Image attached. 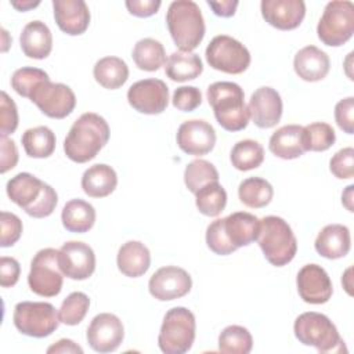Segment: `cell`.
I'll list each match as a JSON object with an SVG mask.
<instances>
[{
  "label": "cell",
  "instance_id": "1",
  "mask_svg": "<svg viewBox=\"0 0 354 354\" xmlns=\"http://www.w3.org/2000/svg\"><path fill=\"white\" fill-rule=\"evenodd\" d=\"M109 140L106 120L94 112L80 115L69 129L64 141L65 155L76 162L86 163L94 159Z\"/></svg>",
  "mask_w": 354,
  "mask_h": 354
},
{
  "label": "cell",
  "instance_id": "2",
  "mask_svg": "<svg viewBox=\"0 0 354 354\" xmlns=\"http://www.w3.org/2000/svg\"><path fill=\"white\" fill-rule=\"evenodd\" d=\"M6 191L11 202L35 218L50 216L58 203L55 189L26 171L18 173L8 180Z\"/></svg>",
  "mask_w": 354,
  "mask_h": 354
},
{
  "label": "cell",
  "instance_id": "3",
  "mask_svg": "<svg viewBox=\"0 0 354 354\" xmlns=\"http://www.w3.org/2000/svg\"><path fill=\"white\" fill-rule=\"evenodd\" d=\"M166 24L174 44L183 53H191L203 40L205 19L199 6L192 0L171 1Z\"/></svg>",
  "mask_w": 354,
  "mask_h": 354
},
{
  "label": "cell",
  "instance_id": "4",
  "mask_svg": "<svg viewBox=\"0 0 354 354\" xmlns=\"http://www.w3.org/2000/svg\"><path fill=\"white\" fill-rule=\"evenodd\" d=\"M243 90L234 82H216L207 87V101L217 123L227 131L243 130L249 123V111Z\"/></svg>",
  "mask_w": 354,
  "mask_h": 354
},
{
  "label": "cell",
  "instance_id": "5",
  "mask_svg": "<svg viewBox=\"0 0 354 354\" xmlns=\"http://www.w3.org/2000/svg\"><path fill=\"white\" fill-rule=\"evenodd\" d=\"M257 241L267 261L275 267L290 263L297 252V241L290 225L278 216H266L260 220Z\"/></svg>",
  "mask_w": 354,
  "mask_h": 354
},
{
  "label": "cell",
  "instance_id": "6",
  "mask_svg": "<svg viewBox=\"0 0 354 354\" xmlns=\"http://www.w3.org/2000/svg\"><path fill=\"white\" fill-rule=\"evenodd\" d=\"M296 339L304 346H313L319 353H342L344 342L335 324L321 313L308 311L300 314L293 325Z\"/></svg>",
  "mask_w": 354,
  "mask_h": 354
},
{
  "label": "cell",
  "instance_id": "7",
  "mask_svg": "<svg viewBox=\"0 0 354 354\" xmlns=\"http://www.w3.org/2000/svg\"><path fill=\"white\" fill-rule=\"evenodd\" d=\"M195 330V315L185 307H173L165 314L158 336L159 348L165 354H184L194 344Z\"/></svg>",
  "mask_w": 354,
  "mask_h": 354
},
{
  "label": "cell",
  "instance_id": "8",
  "mask_svg": "<svg viewBox=\"0 0 354 354\" xmlns=\"http://www.w3.org/2000/svg\"><path fill=\"white\" fill-rule=\"evenodd\" d=\"M354 33V4L348 0L329 1L317 25L318 39L330 47L343 46Z\"/></svg>",
  "mask_w": 354,
  "mask_h": 354
},
{
  "label": "cell",
  "instance_id": "9",
  "mask_svg": "<svg viewBox=\"0 0 354 354\" xmlns=\"http://www.w3.org/2000/svg\"><path fill=\"white\" fill-rule=\"evenodd\" d=\"M12 321L15 328L30 337L50 336L59 325V315L51 303L21 301L15 306Z\"/></svg>",
  "mask_w": 354,
  "mask_h": 354
},
{
  "label": "cell",
  "instance_id": "10",
  "mask_svg": "<svg viewBox=\"0 0 354 354\" xmlns=\"http://www.w3.org/2000/svg\"><path fill=\"white\" fill-rule=\"evenodd\" d=\"M28 283L33 293L43 297H54L61 292L64 274L58 263V250L46 248L35 254L30 261Z\"/></svg>",
  "mask_w": 354,
  "mask_h": 354
},
{
  "label": "cell",
  "instance_id": "11",
  "mask_svg": "<svg viewBox=\"0 0 354 354\" xmlns=\"http://www.w3.org/2000/svg\"><path fill=\"white\" fill-rule=\"evenodd\" d=\"M206 61L216 71L239 75L249 68L250 53L239 40L228 35H218L206 47Z\"/></svg>",
  "mask_w": 354,
  "mask_h": 354
},
{
  "label": "cell",
  "instance_id": "12",
  "mask_svg": "<svg viewBox=\"0 0 354 354\" xmlns=\"http://www.w3.org/2000/svg\"><path fill=\"white\" fill-rule=\"evenodd\" d=\"M48 118L64 119L76 106V97L72 88L64 83L50 80L40 83L29 98Z\"/></svg>",
  "mask_w": 354,
  "mask_h": 354
},
{
  "label": "cell",
  "instance_id": "13",
  "mask_svg": "<svg viewBox=\"0 0 354 354\" xmlns=\"http://www.w3.org/2000/svg\"><path fill=\"white\" fill-rule=\"evenodd\" d=\"M127 101L140 113L159 115L167 108L169 88L160 79L138 80L129 87Z\"/></svg>",
  "mask_w": 354,
  "mask_h": 354
},
{
  "label": "cell",
  "instance_id": "14",
  "mask_svg": "<svg viewBox=\"0 0 354 354\" xmlns=\"http://www.w3.org/2000/svg\"><path fill=\"white\" fill-rule=\"evenodd\" d=\"M58 263L66 278L83 281L91 277L95 270V254L87 243L68 241L58 250Z\"/></svg>",
  "mask_w": 354,
  "mask_h": 354
},
{
  "label": "cell",
  "instance_id": "15",
  "mask_svg": "<svg viewBox=\"0 0 354 354\" xmlns=\"http://www.w3.org/2000/svg\"><path fill=\"white\" fill-rule=\"evenodd\" d=\"M192 288L191 275L180 267L166 266L152 274L148 282L151 296L160 301H169L185 296Z\"/></svg>",
  "mask_w": 354,
  "mask_h": 354
},
{
  "label": "cell",
  "instance_id": "16",
  "mask_svg": "<svg viewBox=\"0 0 354 354\" xmlns=\"http://www.w3.org/2000/svg\"><path fill=\"white\" fill-rule=\"evenodd\" d=\"M124 328L122 321L111 313L95 315L86 333L88 346L97 353H112L123 342Z\"/></svg>",
  "mask_w": 354,
  "mask_h": 354
},
{
  "label": "cell",
  "instance_id": "17",
  "mask_svg": "<svg viewBox=\"0 0 354 354\" xmlns=\"http://www.w3.org/2000/svg\"><path fill=\"white\" fill-rule=\"evenodd\" d=\"M177 145L188 155L202 156L216 145V131L210 123L202 119L185 120L177 130Z\"/></svg>",
  "mask_w": 354,
  "mask_h": 354
},
{
  "label": "cell",
  "instance_id": "18",
  "mask_svg": "<svg viewBox=\"0 0 354 354\" xmlns=\"http://www.w3.org/2000/svg\"><path fill=\"white\" fill-rule=\"evenodd\" d=\"M296 283L300 297L310 304L326 303L333 292L328 272L318 264L303 266L297 274Z\"/></svg>",
  "mask_w": 354,
  "mask_h": 354
},
{
  "label": "cell",
  "instance_id": "19",
  "mask_svg": "<svg viewBox=\"0 0 354 354\" xmlns=\"http://www.w3.org/2000/svg\"><path fill=\"white\" fill-rule=\"evenodd\" d=\"M248 111L257 127H274L282 116V100L279 93L268 86L259 87L250 95Z\"/></svg>",
  "mask_w": 354,
  "mask_h": 354
},
{
  "label": "cell",
  "instance_id": "20",
  "mask_svg": "<svg viewBox=\"0 0 354 354\" xmlns=\"http://www.w3.org/2000/svg\"><path fill=\"white\" fill-rule=\"evenodd\" d=\"M260 8L266 22L281 30L296 29L306 15L303 0H263Z\"/></svg>",
  "mask_w": 354,
  "mask_h": 354
},
{
  "label": "cell",
  "instance_id": "21",
  "mask_svg": "<svg viewBox=\"0 0 354 354\" xmlns=\"http://www.w3.org/2000/svg\"><path fill=\"white\" fill-rule=\"evenodd\" d=\"M58 28L71 36L82 35L90 24V10L83 0H53Z\"/></svg>",
  "mask_w": 354,
  "mask_h": 354
},
{
  "label": "cell",
  "instance_id": "22",
  "mask_svg": "<svg viewBox=\"0 0 354 354\" xmlns=\"http://www.w3.org/2000/svg\"><path fill=\"white\" fill-rule=\"evenodd\" d=\"M296 75L306 82L322 80L330 68L329 57L315 46H306L299 50L293 59Z\"/></svg>",
  "mask_w": 354,
  "mask_h": 354
},
{
  "label": "cell",
  "instance_id": "23",
  "mask_svg": "<svg viewBox=\"0 0 354 354\" xmlns=\"http://www.w3.org/2000/svg\"><path fill=\"white\" fill-rule=\"evenodd\" d=\"M224 232L232 246L242 248L257 241L260 220L248 212H235L223 218Z\"/></svg>",
  "mask_w": 354,
  "mask_h": 354
},
{
  "label": "cell",
  "instance_id": "24",
  "mask_svg": "<svg viewBox=\"0 0 354 354\" xmlns=\"http://www.w3.org/2000/svg\"><path fill=\"white\" fill-rule=\"evenodd\" d=\"M22 53L33 59L47 58L53 50V35L41 21L28 22L19 36Z\"/></svg>",
  "mask_w": 354,
  "mask_h": 354
},
{
  "label": "cell",
  "instance_id": "25",
  "mask_svg": "<svg viewBox=\"0 0 354 354\" xmlns=\"http://www.w3.org/2000/svg\"><path fill=\"white\" fill-rule=\"evenodd\" d=\"M315 250L325 259L336 260L344 257L351 248L350 230L343 224H329L325 225L317 239Z\"/></svg>",
  "mask_w": 354,
  "mask_h": 354
},
{
  "label": "cell",
  "instance_id": "26",
  "mask_svg": "<svg viewBox=\"0 0 354 354\" xmlns=\"http://www.w3.org/2000/svg\"><path fill=\"white\" fill-rule=\"evenodd\" d=\"M270 151L281 159H296L300 158L304 149L303 141V126L286 124L272 133L268 142Z\"/></svg>",
  "mask_w": 354,
  "mask_h": 354
},
{
  "label": "cell",
  "instance_id": "27",
  "mask_svg": "<svg viewBox=\"0 0 354 354\" xmlns=\"http://www.w3.org/2000/svg\"><path fill=\"white\" fill-rule=\"evenodd\" d=\"M118 268L130 278L144 275L151 266V253L140 241H127L119 248L116 257Z\"/></svg>",
  "mask_w": 354,
  "mask_h": 354
},
{
  "label": "cell",
  "instance_id": "28",
  "mask_svg": "<svg viewBox=\"0 0 354 354\" xmlns=\"http://www.w3.org/2000/svg\"><path fill=\"white\" fill-rule=\"evenodd\" d=\"M116 185V171L105 163L90 166L82 176V188L91 198H105L115 191Z\"/></svg>",
  "mask_w": 354,
  "mask_h": 354
},
{
  "label": "cell",
  "instance_id": "29",
  "mask_svg": "<svg viewBox=\"0 0 354 354\" xmlns=\"http://www.w3.org/2000/svg\"><path fill=\"white\" fill-rule=\"evenodd\" d=\"M61 220L68 231L83 234L93 228L95 223V209L83 199H71L62 207Z\"/></svg>",
  "mask_w": 354,
  "mask_h": 354
},
{
  "label": "cell",
  "instance_id": "30",
  "mask_svg": "<svg viewBox=\"0 0 354 354\" xmlns=\"http://www.w3.org/2000/svg\"><path fill=\"white\" fill-rule=\"evenodd\" d=\"M165 72L173 82L194 80L203 72V64L195 53L174 51L166 59Z\"/></svg>",
  "mask_w": 354,
  "mask_h": 354
},
{
  "label": "cell",
  "instance_id": "31",
  "mask_svg": "<svg viewBox=\"0 0 354 354\" xmlns=\"http://www.w3.org/2000/svg\"><path fill=\"white\" fill-rule=\"evenodd\" d=\"M93 75L95 82L108 90L122 87L129 79V66L119 57H104L94 65Z\"/></svg>",
  "mask_w": 354,
  "mask_h": 354
},
{
  "label": "cell",
  "instance_id": "32",
  "mask_svg": "<svg viewBox=\"0 0 354 354\" xmlns=\"http://www.w3.org/2000/svg\"><path fill=\"white\" fill-rule=\"evenodd\" d=\"M131 57L141 71L155 72L166 64V51L160 41L145 37L134 44Z\"/></svg>",
  "mask_w": 354,
  "mask_h": 354
},
{
  "label": "cell",
  "instance_id": "33",
  "mask_svg": "<svg viewBox=\"0 0 354 354\" xmlns=\"http://www.w3.org/2000/svg\"><path fill=\"white\" fill-rule=\"evenodd\" d=\"M22 147L30 158H48L55 149V134L47 126H37L28 129L22 137Z\"/></svg>",
  "mask_w": 354,
  "mask_h": 354
},
{
  "label": "cell",
  "instance_id": "34",
  "mask_svg": "<svg viewBox=\"0 0 354 354\" xmlns=\"http://www.w3.org/2000/svg\"><path fill=\"white\" fill-rule=\"evenodd\" d=\"M238 196L245 206L260 209L271 202L274 189L267 180L261 177H249L239 184Z\"/></svg>",
  "mask_w": 354,
  "mask_h": 354
},
{
  "label": "cell",
  "instance_id": "35",
  "mask_svg": "<svg viewBox=\"0 0 354 354\" xmlns=\"http://www.w3.org/2000/svg\"><path fill=\"white\" fill-rule=\"evenodd\" d=\"M230 160L236 170H253L263 163L264 148L254 140H241L232 147Z\"/></svg>",
  "mask_w": 354,
  "mask_h": 354
},
{
  "label": "cell",
  "instance_id": "36",
  "mask_svg": "<svg viewBox=\"0 0 354 354\" xmlns=\"http://www.w3.org/2000/svg\"><path fill=\"white\" fill-rule=\"evenodd\" d=\"M195 203L202 214L216 217L225 209L227 192L218 181L209 183L196 191Z\"/></svg>",
  "mask_w": 354,
  "mask_h": 354
},
{
  "label": "cell",
  "instance_id": "37",
  "mask_svg": "<svg viewBox=\"0 0 354 354\" xmlns=\"http://www.w3.org/2000/svg\"><path fill=\"white\" fill-rule=\"evenodd\" d=\"M253 347L250 332L241 325L224 328L218 336V350L225 354H249Z\"/></svg>",
  "mask_w": 354,
  "mask_h": 354
},
{
  "label": "cell",
  "instance_id": "38",
  "mask_svg": "<svg viewBox=\"0 0 354 354\" xmlns=\"http://www.w3.org/2000/svg\"><path fill=\"white\" fill-rule=\"evenodd\" d=\"M218 171L213 163L205 159H195L189 162L184 170V183L187 188L196 194L203 185L218 181Z\"/></svg>",
  "mask_w": 354,
  "mask_h": 354
},
{
  "label": "cell",
  "instance_id": "39",
  "mask_svg": "<svg viewBox=\"0 0 354 354\" xmlns=\"http://www.w3.org/2000/svg\"><path fill=\"white\" fill-rule=\"evenodd\" d=\"M303 141L306 151L322 152L335 144L336 133L330 124L325 122H314L303 127Z\"/></svg>",
  "mask_w": 354,
  "mask_h": 354
},
{
  "label": "cell",
  "instance_id": "40",
  "mask_svg": "<svg viewBox=\"0 0 354 354\" xmlns=\"http://www.w3.org/2000/svg\"><path fill=\"white\" fill-rule=\"evenodd\" d=\"M90 307V299L83 292H72L64 299L58 315L59 321L65 325L73 326L83 321Z\"/></svg>",
  "mask_w": 354,
  "mask_h": 354
},
{
  "label": "cell",
  "instance_id": "41",
  "mask_svg": "<svg viewBox=\"0 0 354 354\" xmlns=\"http://www.w3.org/2000/svg\"><path fill=\"white\" fill-rule=\"evenodd\" d=\"M50 80L48 75L39 68L24 66L17 69L11 76V87L22 97L30 98L33 90L43 82Z\"/></svg>",
  "mask_w": 354,
  "mask_h": 354
},
{
  "label": "cell",
  "instance_id": "42",
  "mask_svg": "<svg viewBox=\"0 0 354 354\" xmlns=\"http://www.w3.org/2000/svg\"><path fill=\"white\" fill-rule=\"evenodd\" d=\"M206 243L212 252H214L216 254H220V256L231 254L232 252L236 250V248L232 246V243L228 241V238L224 232L223 218H217L207 225Z\"/></svg>",
  "mask_w": 354,
  "mask_h": 354
},
{
  "label": "cell",
  "instance_id": "43",
  "mask_svg": "<svg viewBox=\"0 0 354 354\" xmlns=\"http://www.w3.org/2000/svg\"><path fill=\"white\" fill-rule=\"evenodd\" d=\"M329 169L332 174L340 180L353 178L354 176V149L346 147L339 149L329 162Z\"/></svg>",
  "mask_w": 354,
  "mask_h": 354
},
{
  "label": "cell",
  "instance_id": "44",
  "mask_svg": "<svg viewBox=\"0 0 354 354\" xmlns=\"http://www.w3.org/2000/svg\"><path fill=\"white\" fill-rule=\"evenodd\" d=\"M18 127V111L12 98L6 91L0 94V134H12Z\"/></svg>",
  "mask_w": 354,
  "mask_h": 354
},
{
  "label": "cell",
  "instance_id": "45",
  "mask_svg": "<svg viewBox=\"0 0 354 354\" xmlns=\"http://www.w3.org/2000/svg\"><path fill=\"white\" fill-rule=\"evenodd\" d=\"M1 238H0V246L8 248L12 246L22 235V221L21 218L10 212H1Z\"/></svg>",
  "mask_w": 354,
  "mask_h": 354
},
{
  "label": "cell",
  "instance_id": "46",
  "mask_svg": "<svg viewBox=\"0 0 354 354\" xmlns=\"http://www.w3.org/2000/svg\"><path fill=\"white\" fill-rule=\"evenodd\" d=\"M171 102L178 111L191 112L202 104V93L195 86H181L176 88Z\"/></svg>",
  "mask_w": 354,
  "mask_h": 354
},
{
  "label": "cell",
  "instance_id": "47",
  "mask_svg": "<svg viewBox=\"0 0 354 354\" xmlns=\"http://www.w3.org/2000/svg\"><path fill=\"white\" fill-rule=\"evenodd\" d=\"M335 120L337 126L347 134L354 133V98L340 100L335 106Z\"/></svg>",
  "mask_w": 354,
  "mask_h": 354
},
{
  "label": "cell",
  "instance_id": "48",
  "mask_svg": "<svg viewBox=\"0 0 354 354\" xmlns=\"http://www.w3.org/2000/svg\"><path fill=\"white\" fill-rule=\"evenodd\" d=\"M21 274L19 263L14 257L3 256L0 259V285L3 288L14 286Z\"/></svg>",
  "mask_w": 354,
  "mask_h": 354
},
{
  "label": "cell",
  "instance_id": "49",
  "mask_svg": "<svg viewBox=\"0 0 354 354\" xmlns=\"http://www.w3.org/2000/svg\"><path fill=\"white\" fill-rule=\"evenodd\" d=\"M1 144V162H0V171L6 173L15 167L18 162V149L12 140L7 138V136L0 137Z\"/></svg>",
  "mask_w": 354,
  "mask_h": 354
},
{
  "label": "cell",
  "instance_id": "50",
  "mask_svg": "<svg viewBox=\"0 0 354 354\" xmlns=\"http://www.w3.org/2000/svg\"><path fill=\"white\" fill-rule=\"evenodd\" d=\"M160 0H127L126 7L131 15L147 18L158 12L160 7Z\"/></svg>",
  "mask_w": 354,
  "mask_h": 354
},
{
  "label": "cell",
  "instance_id": "51",
  "mask_svg": "<svg viewBox=\"0 0 354 354\" xmlns=\"http://www.w3.org/2000/svg\"><path fill=\"white\" fill-rule=\"evenodd\" d=\"M207 6L213 10V12L218 17L228 18L235 14V10L238 7L236 0H221V1H212L207 0Z\"/></svg>",
  "mask_w": 354,
  "mask_h": 354
},
{
  "label": "cell",
  "instance_id": "52",
  "mask_svg": "<svg viewBox=\"0 0 354 354\" xmlns=\"http://www.w3.org/2000/svg\"><path fill=\"white\" fill-rule=\"evenodd\" d=\"M47 353L48 354H53V353H62V354H65V353H79V354H82L83 348L71 339H59L57 343H54L53 346H50L47 348Z\"/></svg>",
  "mask_w": 354,
  "mask_h": 354
},
{
  "label": "cell",
  "instance_id": "53",
  "mask_svg": "<svg viewBox=\"0 0 354 354\" xmlns=\"http://www.w3.org/2000/svg\"><path fill=\"white\" fill-rule=\"evenodd\" d=\"M39 4H40V1H32V0H22V1L12 0V1H11V6L15 7V8L19 10V11H26V10L35 8V7L39 6Z\"/></svg>",
  "mask_w": 354,
  "mask_h": 354
},
{
  "label": "cell",
  "instance_id": "54",
  "mask_svg": "<svg viewBox=\"0 0 354 354\" xmlns=\"http://www.w3.org/2000/svg\"><path fill=\"white\" fill-rule=\"evenodd\" d=\"M353 188H354V185H348L347 187V189L343 192V195H342V202H343V205L350 210V212H353V205H351V201H353Z\"/></svg>",
  "mask_w": 354,
  "mask_h": 354
},
{
  "label": "cell",
  "instance_id": "55",
  "mask_svg": "<svg viewBox=\"0 0 354 354\" xmlns=\"http://www.w3.org/2000/svg\"><path fill=\"white\" fill-rule=\"evenodd\" d=\"M350 274H351V267L347 268V271L344 272V277H342V283L344 285L348 295H351V282H350L351 277H350Z\"/></svg>",
  "mask_w": 354,
  "mask_h": 354
}]
</instances>
